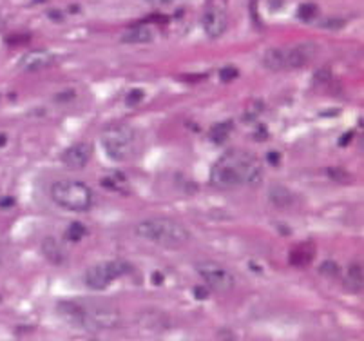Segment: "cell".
Returning a JSON list of instances; mask_svg holds the SVG:
<instances>
[{
  "label": "cell",
  "mask_w": 364,
  "mask_h": 341,
  "mask_svg": "<svg viewBox=\"0 0 364 341\" xmlns=\"http://www.w3.org/2000/svg\"><path fill=\"white\" fill-rule=\"evenodd\" d=\"M321 273L328 274V276H337L339 274V267L333 261H326V263L321 265Z\"/></svg>",
  "instance_id": "cell-23"
},
{
  "label": "cell",
  "mask_w": 364,
  "mask_h": 341,
  "mask_svg": "<svg viewBox=\"0 0 364 341\" xmlns=\"http://www.w3.org/2000/svg\"><path fill=\"white\" fill-rule=\"evenodd\" d=\"M316 13H317V9L314 4H301L299 9H297V16H299L301 21H304V22L312 21L314 16H316Z\"/></svg>",
  "instance_id": "cell-20"
},
{
  "label": "cell",
  "mask_w": 364,
  "mask_h": 341,
  "mask_svg": "<svg viewBox=\"0 0 364 341\" xmlns=\"http://www.w3.org/2000/svg\"><path fill=\"white\" fill-rule=\"evenodd\" d=\"M92 154V147L85 142H78V144L71 145L62 153V162L68 165L69 169H84L89 164Z\"/></svg>",
  "instance_id": "cell-11"
},
{
  "label": "cell",
  "mask_w": 364,
  "mask_h": 341,
  "mask_svg": "<svg viewBox=\"0 0 364 341\" xmlns=\"http://www.w3.org/2000/svg\"><path fill=\"white\" fill-rule=\"evenodd\" d=\"M134 233L141 240L160 245L165 249H178V247H181V245L191 240V233H188L185 225L165 216L147 218V220L140 221L134 227Z\"/></svg>",
  "instance_id": "cell-3"
},
{
  "label": "cell",
  "mask_w": 364,
  "mask_h": 341,
  "mask_svg": "<svg viewBox=\"0 0 364 341\" xmlns=\"http://www.w3.org/2000/svg\"><path fill=\"white\" fill-rule=\"evenodd\" d=\"M314 51H316V46L314 44H299L292 46V48L268 49L263 56V64L268 69H272V71L303 68L314 56Z\"/></svg>",
  "instance_id": "cell-6"
},
{
  "label": "cell",
  "mask_w": 364,
  "mask_h": 341,
  "mask_svg": "<svg viewBox=\"0 0 364 341\" xmlns=\"http://www.w3.org/2000/svg\"><path fill=\"white\" fill-rule=\"evenodd\" d=\"M237 75H240V73H237V69L232 68V65H227V68H223L220 71V77L223 82H232Z\"/></svg>",
  "instance_id": "cell-22"
},
{
  "label": "cell",
  "mask_w": 364,
  "mask_h": 341,
  "mask_svg": "<svg viewBox=\"0 0 364 341\" xmlns=\"http://www.w3.org/2000/svg\"><path fill=\"white\" fill-rule=\"evenodd\" d=\"M51 200L65 211L84 213V211L91 209L92 193L84 182L56 180L51 185Z\"/></svg>",
  "instance_id": "cell-4"
},
{
  "label": "cell",
  "mask_w": 364,
  "mask_h": 341,
  "mask_svg": "<svg viewBox=\"0 0 364 341\" xmlns=\"http://www.w3.org/2000/svg\"><path fill=\"white\" fill-rule=\"evenodd\" d=\"M314 260V247L310 243L297 245L296 249L290 253V263L296 267H304Z\"/></svg>",
  "instance_id": "cell-16"
},
{
  "label": "cell",
  "mask_w": 364,
  "mask_h": 341,
  "mask_svg": "<svg viewBox=\"0 0 364 341\" xmlns=\"http://www.w3.org/2000/svg\"><path fill=\"white\" fill-rule=\"evenodd\" d=\"M344 285L350 293H360L364 285V273L363 265L360 263H352L344 274Z\"/></svg>",
  "instance_id": "cell-15"
},
{
  "label": "cell",
  "mask_w": 364,
  "mask_h": 341,
  "mask_svg": "<svg viewBox=\"0 0 364 341\" xmlns=\"http://www.w3.org/2000/svg\"><path fill=\"white\" fill-rule=\"evenodd\" d=\"M353 137V132H348V135H344V137H343V140H341V145H346V144H348V138H352Z\"/></svg>",
  "instance_id": "cell-27"
},
{
  "label": "cell",
  "mask_w": 364,
  "mask_h": 341,
  "mask_svg": "<svg viewBox=\"0 0 364 341\" xmlns=\"http://www.w3.org/2000/svg\"><path fill=\"white\" fill-rule=\"evenodd\" d=\"M65 240L68 241H73V243H76V241H82V238L85 236V227L84 224H78V221H75V224H71L68 227V231H65Z\"/></svg>",
  "instance_id": "cell-18"
},
{
  "label": "cell",
  "mask_w": 364,
  "mask_h": 341,
  "mask_svg": "<svg viewBox=\"0 0 364 341\" xmlns=\"http://www.w3.org/2000/svg\"><path fill=\"white\" fill-rule=\"evenodd\" d=\"M328 177L332 178L333 182H337V184H352L353 182V177L352 174L346 171V169H341V167H330L328 169Z\"/></svg>",
  "instance_id": "cell-19"
},
{
  "label": "cell",
  "mask_w": 364,
  "mask_h": 341,
  "mask_svg": "<svg viewBox=\"0 0 364 341\" xmlns=\"http://www.w3.org/2000/svg\"><path fill=\"white\" fill-rule=\"evenodd\" d=\"M147 2L152 6H168L171 2H174V0H147Z\"/></svg>",
  "instance_id": "cell-24"
},
{
  "label": "cell",
  "mask_w": 364,
  "mask_h": 341,
  "mask_svg": "<svg viewBox=\"0 0 364 341\" xmlns=\"http://www.w3.org/2000/svg\"><path fill=\"white\" fill-rule=\"evenodd\" d=\"M131 271V265L122 260H109L102 263L92 265L85 273V285L92 290H104L111 285L112 281L125 276Z\"/></svg>",
  "instance_id": "cell-7"
},
{
  "label": "cell",
  "mask_w": 364,
  "mask_h": 341,
  "mask_svg": "<svg viewBox=\"0 0 364 341\" xmlns=\"http://www.w3.org/2000/svg\"><path fill=\"white\" fill-rule=\"evenodd\" d=\"M263 177L261 162L243 149H232L225 153L210 171V184L220 189H236L257 184Z\"/></svg>",
  "instance_id": "cell-1"
},
{
  "label": "cell",
  "mask_w": 364,
  "mask_h": 341,
  "mask_svg": "<svg viewBox=\"0 0 364 341\" xmlns=\"http://www.w3.org/2000/svg\"><path fill=\"white\" fill-rule=\"evenodd\" d=\"M194 294H196V296L200 298V300H205V296H207V294H208V289H201V287H198V289L194 290Z\"/></svg>",
  "instance_id": "cell-25"
},
{
  "label": "cell",
  "mask_w": 364,
  "mask_h": 341,
  "mask_svg": "<svg viewBox=\"0 0 364 341\" xmlns=\"http://www.w3.org/2000/svg\"><path fill=\"white\" fill-rule=\"evenodd\" d=\"M58 313L69 323L85 330L114 329L120 321V310L107 300H65L58 303Z\"/></svg>",
  "instance_id": "cell-2"
},
{
  "label": "cell",
  "mask_w": 364,
  "mask_h": 341,
  "mask_svg": "<svg viewBox=\"0 0 364 341\" xmlns=\"http://www.w3.org/2000/svg\"><path fill=\"white\" fill-rule=\"evenodd\" d=\"M201 24H203L205 33H207L210 38H220V36L227 31L228 24L227 9H225L223 2L213 0V2L207 6V9H205Z\"/></svg>",
  "instance_id": "cell-9"
},
{
  "label": "cell",
  "mask_w": 364,
  "mask_h": 341,
  "mask_svg": "<svg viewBox=\"0 0 364 341\" xmlns=\"http://www.w3.org/2000/svg\"><path fill=\"white\" fill-rule=\"evenodd\" d=\"M144 97H145V93L141 91V89H132L127 97H125V104L131 105V107H134V105L140 104V102L144 100Z\"/></svg>",
  "instance_id": "cell-21"
},
{
  "label": "cell",
  "mask_w": 364,
  "mask_h": 341,
  "mask_svg": "<svg viewBox=\"0 0 364 341\" xmlns=\"http://www.w3.org/2000/svg\"><path fill=\"white\" fill-rule=\"evenodd\" d=\"M100 140L107 157L114 162H122L131 157L136 137L127 124H114L102 131Z\"/></svg>",
  "instance_id": "cell-5"
},
{
  "label": "cell",
  "mask_w": 364,
  "mask_h": 341,
  "mask_svg": "<svg viewBox=\"0 0 364 341\" xmlns=\"http://www.w3.org/2000/svg\"><path fill=\"white\" fill-rule=\"evenodd\" d=\"M196 271L201 276V280L205 281L207 289L216 290V293H228L232 290L236 285V280H234V274L223 267L221 263L213 260H203L196 263Z\"/></svg>",
  "instance_id": "cell-8"
},
{
  "label": "cell",
  "mask_w": 364,
  "mask_h": 341,
  "mask_svg": "<svg viewBox=\"0 0 364 341\" xmlns=\"http://www.w3.org/2000/svg\"><path fill=\"white\" fill-rule=\"evenodd\" d=\"M6 144H8V138H6V135H2V132H0V147H4Z\"/></svg>",
  "instance_id": "cell-28"
},
{
  "label": "cell",
  "mask_w": 364,
  "mask_h": 341,
  "mask_svg": "<svg viewBox=\"0 0 364 341\" xmlns=\"http://www.w3.org/2000/svg\"><path fill=\"white\" fill-rule=\"evenodd\" d=\"M42 254H44L51 263L60 265L65 261V251L62 249L60 241H56L53 236L44 238V241H42Z\"/></svg>",
  "instance_id": "cell-14"
},
{
  "label": "cell",
  "mask_w": 364,
  "mask_h": 341,
  "mask_svg": "<svg viewBox=\"0 0 364 341\" xmlns=\"http://www.w3.org/2000/svg\"><path fill=\"white\" fill-rule=\"evenodd\" d=\"M152 41H154V31L147 26H134L122 35V42L125 44H147Z\"/></svg>",
  "instance_id": "cell-13"
},
{
  "label": "cell",
  "mask_w": 364,
  "mask_h": 341,
  "mask_svg": "<svg viewBox=\"0 0 364 341\" xmlns=\"http://www.w3.org/2000/svg\"><path fill=\"white\" fill-rule=\"evenodd\" d=\"M279 158H281V154H277V153L268 154V160L272 162V164H277V162H279Z\"/></svg>",
  "instance_id": "cell-26"
},
{
  "label": "cell",
  "mask_w": 364,
  "mask_h": 341,
  "mask_svg": "<svg viewBox=\"0 0 364 341\" xmlns=\"http://www.w3.org/2000/svg\"><path fill=\"white\" fill-rule=\"evenodd\" d=\"M232 131V124L227 122V124H216L213 129H210V138H213L216 144H221V142L227 140L228 132Z\"/></svg>",
  "instance_id": "cell-17"
},
{
  "label": "cell",
  "mask_w": 364,
  "mask_h": 341,
  "mask_svg": "<svg viewBox=\"0 0 364 341\" xmlns=\"http://www.w3.org/2000/svg\"><path fill=\"white\" fill-rule=\"evenodd\" d=\"M55 64V53L48 51V49H35V51L26 53L21 58V62H18L22 71H41V69H48Z\"/></svg>",
  "instance_id": "cell-10"
},
{
  "label": "cell",
  "mask_w": 364,
  "mask_h": 341,
  "mask_svg": "<svg viewBox=\"0 0 364 341\" xmlns=\"http://www.w3.org/2000/svg\"><path fill=\"white\" fill-rule=\"evenodd\" d=\"M268 198H270V201H272L276 207H279V209H287V207H292L294 204H296V194L290 191V189H287L284 185H272V187L268 189Z\"/></svg>",
  "instance_id": "cell-12"
}]
</instances>
